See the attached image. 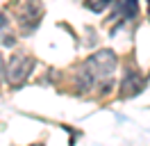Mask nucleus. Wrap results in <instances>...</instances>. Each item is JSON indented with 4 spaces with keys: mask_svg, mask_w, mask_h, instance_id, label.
Listing matches in <instances>:
<instances>
[{
    "mask_svg": "<svg viewBox=\"0 0 150 146\" xmlns=\"http://www.w3.org/2000/svg\"><path fill=\"white\" fill-rule=\"evenodd\" d=\"M86 7H89V9H93V11H103V9L107 7V2H105V0L96 2V5H93V2H86Z\"/></svg>",
    "mask_w": 150,
    "mask_h": 146,
    "instance_id": "obj_6",
    "label": "nucleus"
},
{
    "mask_svg": "<svg viewBox=\"0 0 150 146\" xmlns=\"http://www.w3.org/2000/svg\"><path fill=\"white\" fill-rule=\"evenodd\" d=\"M41 5L37 2H25V5H21L18 7V23L23 25V30H34L39 25V18H41Z\"/></svg>",
    "mask_w": 150,
    "mask_h": 146,
    "instance_id": "obj_3",
    "label": "nucleus"
},
{
    "mask_svg": "<svg viewBox=\"0 0 150 146\" xmlns=\"http://www.w3.org/2000/svg\"><path fill=\"white\" fill-rule=\"evenodd\" d=\"M32 69H34V59H32V57H28V55H14L9 59V64H7L5 75H7V80H9L14 87H18V84H23V82L28 80V75L32 73Z\"/></svg>",
    "mask_w": 150,
    "mask_h": 146,
    "instance_id": "obj_2",
    "label": "nucleus"
},
{
    "mask_svg": "<svg viewBox=\"0 0 150 146\" xmlns=\"http://www.w3.org/2000/svg\"><path fill=\"white\" fill-rule=\"evenodd\" d=\"M116 16H123V18H130L137 14V2H116Z\"/></svg>",
    "mask_w": 150,
    "mask_h": 146,
    "instance_id": "obj_5",
    "label": "nucleus"
},
{
    "mask_svg": "<svg viewBox=\"0 0 150 146\" xmlns=\"http://www.w3.org/2000/svg\"><path fill=\"white\" fill-rule=\"evenodd\" d=\"M2 78H5V66H2V57H0V82H2Z\"/></svg>",
    "mask_w": 150,
    "mask_h": 146,
    "instance_id": "obj_8",
    "label": "nucleus"
},
{
    "mask_svg": "<svg viewBox=\"0 0 150 146\" xmlns=\"http://www.w3.org/2000/svg\"><path fill=\"white\" fill-rule=\"evenodd\" d=\"M2 27H7V18H5V14H0V30Z\"/></svg>",
    "mask_w": 150,
    "mask_h": 146,
    "instance_id": "obj_7",
    "label": "nucleus"
},
{
    "mask_svg": "<svg viewBox=\"0 0 150 146\" xmlns=\"http://www.w3.org/2000/svg\"><path fill=\"white\" fill-rule=\"evenodd\" d=\"M143 84L146 80L141 78L139 73H125V78H123V84H121V94L123 96H137L141 89H143Z\"/></svg>",
    "mask_w": 150,
    "mask_h": 146,
    "instance_id": "obj_4",
    "label": "nucleus"
},
{
    "mask_svg": "<svg viewBox=\"0 0 150 146\" xmlns=\"http://www.w3.org/2000/svg\"><path fill=\"white\" fill-rule=\"evenodd\" d=\"M114 69H116V55L112 50H98L80 69V75H77L80 89L89 91V89H93L96 84L103 82V91H107L109 89V82H112Z\"/></svg>",
    "mask_w": 150,
    "mask_h": 146,
    "instance_id": "obj_1",
    "label": "nucleus"
},
{
    "mask_svg": "<svg viewBox=\"0 0 150 146\" xmlns=\"http://www.w3.org/2000/svg\"><path fill=\"white\" fill-rule=\"evenodd\" d=\"M39 146H41V144H39Z\"/></svg>",
    "mask_w": 150,
    "mask_h": 146,
    "instance_id": "obj_9",
    "label": "nucleus"
}]
</instances>
